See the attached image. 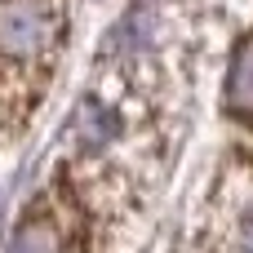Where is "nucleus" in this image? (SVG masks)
Here are the masks:
<instances>
[{
  "label": "nucleus",
  "mask_w": 253,
  "mask_h": 253,
  "mask_svg": "<svg viewBox=\"0 0 253 253\" xmlns=\"http://www.w3.org/2000/svg\"><path fill=\"white\" fill-rule=\"evenodd\" d=\"M58 40V13L49 0H0V53L40 58Z\"/></svg>",
  "instance_id": "nucleus-1"
},
{
  "label": "nucleus",
  "mask_w": 253,
  "mask_h": 253,
  "mask_svg": "<svg viewBox=\"0 0 253 253\" xmlns=\"http://www.w3.org/2000/svg\"><path fill=\"white\" fill-rule=\"evenodd\" d=\"M227 107L236 116H253V36L240 40L231 71H227Z\"/></svg>",
  "instance_id": "nucleus-2"
},
{
  "label": "nucleus",
  "mask_w": 253,
  "mask_h": 253,
  "mask_svg": "<svg viewBox=\"0 0 253 253\" xmlns=\"http://www.w3.org/2000/svg\"><path fill=\"white\" fill-rule=\"evenodd\" d=\"M9 253H62V231L49 218H31L9 240Z\"/></svg>",
  "instance_id": "nucleus-3"
},
{
  "label": "nucleus",
  "mask_w": 253,
  "mask_h": 253,
  "mask_svg": "<svg viewBox=\"0 0 253 253\" xmlns=\"http://www.w3.org/2000/svg\"><path fill=\"white\" fill-rule=\"evenodd\" d=\"M76 125H80V138L84 142H107L116 133V116L107 107H98V102H84L80 116H76Z\"/></svg>",
  "instance_id": "nucleus-4"
}]
</instances>
